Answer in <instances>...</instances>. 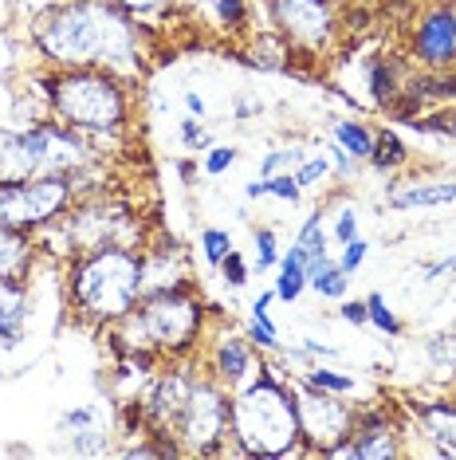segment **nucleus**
I'll return each mask as SVG.
<instances>
[{"mask_svg": "<svg viewBox=\"0 0 456 460\" xmlns=\"http://www.w3.org/2000/svg\"><path fill=\"white\" fill-rule=\"evenodd\" d=\"M32 48L44 67H107L142 83L153 64V32L114 0H51L32 16Z\"/></svg>", "mask_w": 456, "mask_h": 460, "instance_id": "f257e3e1", "label": "nucleus"}, {"mask_svg": "<svg viewBox=\"0 0 456 460\" xmlns=\"http://www.w3.org/2000/svg\"><path fill=\"white\" fill-rule=\"evenodd\" d=\"M228 456L244 460H303V429L292 370L264 354V366L252 382L228 394Z\"/></svg>", "mask_w": 456, "mask_h": 460, "instance_id": "f03ea898", "label": "nucleus"}, {"mask_svg": "<svg viewBox=\"0 0 456 460\" xmlns=\"http://www.w3.org/2000/svg\"><path fill=\"white\" fill-rule=\"evenodd\" d=\"M44 111L99 146H127L134 130V83L107 67H44L36 75Z\"/></svg>", "mask_w": 456, "mask_h": 460, "instance_id": "7ed1b4c3", "label": "nucleus"}, {"mask_svg": "<svg viewBox=\"0 0 456 460\" xmlns=\"http://www.w3.org/2000/svg\"><path fill=\"white\" fill-rule=\"evenodd\" d=\"M67 311L79 327L110 331L146 296V252L138 244H107L64 260Z\"/></svg>", "mask_w": 456, "mask_h": 460, "instance_id": "20e7f679", "label": "nucleus"}, {"mask_svg": "<svg viewBox=\"0 0 456 460\" xmlns=\"http://www.w3.org/2000/svg\"><path fill=\"white\" fill-rule=\"evenodd\" d=\"M216 315L221 311L205 299L197 279H181L173 288L146 291L127 319L114 323L102 334H114V339L130 342V347H146L153 354H162L165 362H185V358H197Z\"/></svg>", "mask_w": 456, "mask_h": 460, "instance_id": "39448f33", "label": "nucleus"}, {"mask_svg": "<svg viewBox=\"0 0 456 460\" xmlns=\"http://www.w3.org/2000/svg\"><path fill=\"white\" fill-rule=\"evenodd\" d=\"M107 244H138L146 248V225L134 213V205L127 197H118L114 190L95 193V197H79L51 228L39 233V252L51 260H71L91 248H107Z\"/></svg>", "mask_w": 456, "mask_h": 460, "instance_id": "423d86ee", "label": "nucleus"}, {"mask_svg": "<svg viewBox=\"0 0 456 460\" xmlns=\"http://www.w3.org/2000/svg\"><path fill=\"white\" fill-rule=\"evenodd\" d=\"M267 28H276L295 51V59L323 64L335 59L346 40V8L342 0H264Z\"/></svg>", "mask_w": 456, "mask_h": 460, "instance_id": "0eeeda50", "label": "nucleus"}, {"mask_svg": "<svg viewBox=\"0 0 456 460\" xmlns=\"http://www.w3.org/2000/svg\"><path fill=\"white\" fill-rule=\"evenodd\" d=\"M173 437L185 456H228V390L205 370H197Z\"/></svg>", "mask_w": 456, "mask_h": 460, "instance_id": "6e6552de", "label": "nucleus"}, {"mask_svg": "<svg viewBox=\"0 0 456 460\" xmlns=\"http://www.w3.org/2000/svg\"><path fill=\"white\" fill-rule=\"evenodd\" d=\"M75 205L71 177L39 173L28 181H0V225L20 233H44Z\"/></svg>", "mask_w": 456, "mask_h": 460, "instance_id": "1a4fd4ad", "label": "nucleus"}, {"mask_svg": "<svg viewBox=\"0 0 456 460\" xmlns=\"http://www.w3.org/2000/svg\"><path fill=\"white\" fill-rule=\"evenodd\" d=\"M409 456V421L401 402L374 397L370 405H355V429L330 460H401Z\"/></svg>", "mask_w": 456, "mask_h": 460, "instance_id": "9d476101", "label": "nucleus"}, {"mask_svg": "<svg viewBox=\"0 0 456 460\" xmlns=\"http://www.w3.org/2000/svg\"><path fill=\"white\" fill-rule=\"evenodd\" d=\"M292 385H295L299 429H303L307 456H330L342 441H350V429H355V402H346L342 394L319 390V385L299 378V374H292Z\"/></svg>", "mask_w": 456, "mask_h": 460, "instance_id": "9b49d317", "label": "nucleus"}, {"mask_svg": "<svg viewBox=\"0 0 456 460\" xmlns=\"http://www.w3.org/2000/svg\"><path fill=\"white\" fill-rule=\"evenodd\" d=\"M197 366L232 394L260 374L264 354L252 347V339L244 334V327H232V319L216 315L209 334H205V342H201V350H197Z\"/></svg>", "mask_w": 456, "mask_h": 460, "instance_id": "f8f14e48", "label": "nucleus"}, {"mask_svg": "<svg viewBox=\"0 0 456 460\" xmlns=\"http://www.w3.org/2000/svg\"><path fill=\"white\" fill-rule=\"evenodd\" d=\"M406 59L417 71L456 67V13L452 0H429L406 24Z\"/></svg>", "mask_w": 456, "mask_h": 460, "instance_id": "ddd939ff", "label": "nucleus"}, {"mask_svg": "<svg viewBox=\"0 0 456 460\" xmlns=\"http://www.w3.org/2000/svg\"><path fill=\"white\" fill-rule=\"evenodd\" d=\"M197 358H185V362H165L153 378L142 385L138 394V405H142V417H146V433H170L173 437V425L181 417V405L189 397V385L197 378Z\"/></svg>", "mask_w": 456, "mask_h": 460, "instance_id": "4468645a", "label": "nucleus"}, {"mask_svg": "<svg viewBox=\"0 0 456 460\" xmlns=\"http://www.w3.org/2000/svg\"><path fill=\"white\" fill-rule=\"evenodd\" d=\"M409 429H417L425 441V453L456 460V390L452 394H433V397H409L401 402Z\"/></svg>", "mask_w": 456, "mask_h": 460, "instance_id": "2eb2a0df", "label": "nucleus"}, {"mask_svg": "<svg viewBox=\"0 0 456 460\" xmlns=\"http://www.w3.org/2000/svg\"><path fill=\"white\" fill-rule=\"evenodd\" d=\"M456 205V173H393L386 185V208L390 213H429V208H452Z\"/></svg>", "mask_w": 456, "mask_h": 460, "instance_id": "dca6fc26", "label": "nucleus"}, {"mask_svg": "<svg viewBox=\"0 0 456 460\" xmlns=\"http://www.w3.org/2000/svg\"><path fill=\"white\" fill-rule=\"evenodd\" d=\"M39 260H44V252H39L36 233L0 225V279H32Z\"/></svg>", "mask_w": 456, "mask_h": 460, "instance_id": "f3484780", "label": "nucleus"}, {"mask_svg": "<svg viewBox=\"0 0 456 460\" xmlns=\"http://www.w3.org/2000/svg\"><path fill=\"white\" fill-rule=\"evenodd\" d=\"M28 315H32L28 279H0V347H16L24 339Z\"/></svg>", "mask_w": 456, "mask_h": 460, "instance_id": "a211bd4d", "label": "nucleus"}, {"mask_svg": "<svg viewBox=\"0 0 456 460\" xmlns=\"http://www.w3.org/2000/svg\"><path fill=\"white\" fill-rule=\"evenodd\" d=\"M28 177H39V170L24 127H0V181H28Z\"/></svg>", "mask_w": 456, "mask_h": 460, "instance_id": "6ab92c4d", "label": "nucleus"}, {"mask_svg": "<svg viewBox=\"0 0 456 460\" xmlns=\"http://www.w3.org/2000/svg\"><path fill=\"white\" fill-rule=\"evenodd\" d=\"M272 303H276V291L267 288L260 291L252 303H248V319H244V334L252 339V347L260 354H279L284 350V339H279V327L272 319Z\"/></svg>", "mask_w": 456, "mask_h": 460, "instance_id": "aec40b11", "label": "nucleus"}, {"mask_svg": "<svg viewBox=\"0 0 456 460\" xmlns=\"http://www.w3.org/2000/svg\"><path fill=\"white\" fill-rule=\"evenodd\" d=\"M307 276H311L307 256L299 252V244H287V248H284V256H279V264L272 268V291H276V303H287V307H292V303L303 299Z\"/></svg>", "mask_w": 456, "mask_h": 460, "instance_id": "412c9836", "label": "nucleus"}, {"mask_svg": "<svg viewBox=\"0 0 456 460\" xmlns=\"http://www.w3.org/2000/svg\"><path fill=\"white\" fill-rule=\"evenodd\" d=\"M366 165L374 173H381V177H393V173H401V170H409L413 165V150L393 127H378L374 130V150H370Z\"/></svg>", "mask_w": 456, "mask_h": 460, "instance_id": "4be33fe9", "label": "nucleus"}, {"mask_svg": "<svg viewBox=\"0 0 456 460\" xmlns=\"http://www.w3.org/2000/svg\"><path fill=\"white\" fill-rule=\"evenodd\" d=\"M374 130H378V127H370L366 119H355V114H338V119H330L327 138L338 142L342 150L350 154V158L366 165V162H370V150H374Z\"/></svg>", "mask_w": 456, "mask_h": 460, "instance_id": "5701e85b", "label": "nucleus"}, {"mask_svg": "<svg viewBox=\"0 0 456 460\" xmlns=\"http://www.w3.org/2000/svg\"><path fill=\"white\" fill-rule=\"evenodd\" d=\"M252 8L256 0H205V13H209L213 28L228 40H244L252 32Z\"/></svg>", "mask_w": 456, "mask_h": 460, "instance_id": "b1692460", "label": "nucleus"}, {"mask_svg": "<svg viewBox=\"0 0 456 460\" xmlns=\"http://www.w3.org/2000/svg\"><path fill=\"white\" fill-rule=\"evenodd\" d=\"M323 217H327L330 248L346 244L350 236H358V233H362V208H358L355 197H346V193H335V197H330V201L323 205Z\"/></svg>", "mask_w": 456, "mask_h": 460, "instance_id": "393cba45", "label": "nucleus"}, {"mask_svg": "<svg viewBox=\"0 0 456 460\" xmlns=\"http://www.w3.org/2000/svg\"><path fill=\"white\" fill-rule=\"evenodd\" d=\"M292 244H299V252L307 256V268L311 264H319V260H327V256H335L330 252V236H327V217H323V205H315L311 213L299 221L295 228V236H292Z\"/></svg>", "mask_w": 456, "mask_h": 460, "instance_id": "a878e982", "label": "nucleus"}, {"mask_svg": "<svg viewBox=\"0 0 456 460\" xmlns=\"http://www.w3.org/2000/svg\"><path fill=\"white\" fill-rule=\"evenodd\" d=\"M307 291H315L323 303H338V299L350 296V276L338 268L335 256H327V260H319V264H311Z\"/></svg>", "mask_w": 456, "mask_h": 460, "instance_id": "bb28decb", "label": "nucleus"}, {"mask_svg": "<svg viewBox=\"0 0 456 460\" xmlns=\"http://www.w3.org/2000/svg\"><path fill=\"white\" fill-rule=\"evenodd\" d=\"M244 197L248 201H279V205H299L303 201V190H299L295 173H276V177H252V181L244 185Z\"/></svg>", "mask_w": 456, "mask_h": 460, "instance_id": "cd10ccee", "label": "nucleus"}, {"mask_svg": "<svg viewBox=\"0 0 456 460\" xmlns=\"http://www.w3.org/2000/svg\"><path fill=\"white\" fill-rule=\"evenodd\" d=\"M295 374L303 382L319 385V390H327V394H342V397H355L358 394V378H355V374L338 370V366H330V362H311V366H303V370H295Z\"/></svg>", "mask_w": 456, "mask_h": 460, "instance_id": "c85d7f7f", "label": "nucleus"}, {"mask_svg": "<svg viewBox=\"0 0 456 460\" xmlns=\"http://www.w3.org/2000/svg\"><path fill=\"white\" fill-rule=\"evenodd\" d=\"M421 354L425 362L433 366L437 374H449L456 382V327L452 331H433L421 339Z\"/></svg>", "mask_w": 456, "mask_h": 460, "instance_id": "c756f323", "label": "nucleus"}, {"mask_svg": "<svg viewBox=\"0 0 456 460\" xmlns=\"http://www.w3.org/2000/svg\"><path fill=\"white\" fill-rule=\"evenodd\" d=\"M303 158H307V146H303V142H279V146H267V150L260 154V177L295 173Z\"/></svg>", "mask_w": 456, "mask_h": 460, "instance_id": "7c9ffc66", "label": "nucleus"}, {"mask_svg": "<svg viewBox=\"0 0 456 460\" xmlns=\"http://www.w3.org/2000/svg\"><path fill=\"white\" fill-rule=\"evenodd\" d=\"M279 256H284V244H279V233L276 225H256L252 228V271H272L279 264Z\"/></svg>", "mask_w": 456, "mask_h": 460, "instance_id": "2f4dec72", "label": "nucleus"}, {"mask_svg": "<svg viewBox=\"0 0 456 460\" xmlns=\"http://www.w3.org/2000/svg\"><path fill=\"white\" fill-rule=\"evenodd\" d=\"M236 248V240H232V233L228 228H221V225H205L201 233H197V252H201V260H205V268H221V260L228 256Z\"/></svg>", "mask_w": 456, "mask_h": 460, "instance_id": "473e14b6", "label": "nucleus"}, {"mask_svg": "<svg viewBox=\"0 0 456 460\" xmlns=\"http://www.w3.org/2000/svg\"><path fill=\"white\" fill-rule=\"evenodd\" d=\"M366 315H370L366 327H374L378 334H386V339H401V334H406V323H401V315L390 307V299L381 296V291H370L366 296Z\"/></svg>", "mask_w": 456, "mask_h": 460, "instance_id": "72a5a7b5", "label": "nucleus"}, {"mask_svg": "<svg viewBox=\"0 0 456 460\" xmlns=\"http://www.w3.org/2000/svg\"><path fill=\"white\" fill-rule=\"evenodd\" d=\"M295 181H299V190L303 193H315V190H323V185L335 181V170H330L327 150H315V154L307 150V158L299 162V170H295Z\"/></svg>", "mask_w": 456, "mask_h": 460, "instance_id": "f704fd0d", "label": "nucleus"}, {"mask_svg": "<svg viewBox=\"0 0 456 460\" xmlns=\"http://www.w3.org/2000/svg\"><path fill=\"white\" fill-rule=\"evenodd\" d=\"M216 276H221V284L228 288V291H244L248 284H252V260H248L241 248H232L224 260H221V268H216Z\"/></svg>", "mask_w": 456, "mask_h": 460, "instance_id": "c9c22d12", "label": "nucleus"}, {"mask_svg": "<svg viewBox=\"0 0 456 460\" xmlns=\"http://www.w3.org/2000/svg\"><path fill=\"white\" fill-rule=\"evenodd\" d=\"M178 142H181V150H189V154H205L216 138H213L209 122H201V119H189V114H181V119H178Z\"/></svg>", "mask_w": 456, "mask_h": 460, "instance_id": "e433bc0d", "label": "nucleus"}, {"mask_svg": "<svg viewBox=\"0 0 456 460\" xmlns=\"http://www.w3.org/2000/svg\"><path fill=\"white\" fill-rule=\"evenodd\" d=\"M236 162H241V150H236L232 142H213L209 150L201 154V173L205 177H224Z\"/></svg>", "mask_w": 456, "mask_h": 460, "instance_id": "4c0bfd02", "label": "nucleus"}, {"mask_svg": "<svg viewBox=\"0 0 456 460\" xmlns=\"http://www.w3.org/2000/svg\"><path fill=\"white\" fill-rule=\"evenodd\" d=\"M409 127H417L425 134H441V138H456V102L429 114H417V119H409Z\"/></svg>", "mask_w": 456, "mask_h": 460, "instance_id": "58836bf2", "label": "nucleus"}, {"mask_svg": "<svg viewBox=\"0 0 456 460\" xmlns=\"http://www.w3.org/2000/svg\"><path fill=\"white\" fill-rule=\"evenodd\" d=\"M335 260H338V268L346 271V276H358L362 271V264L370 260V240L366 236H350L346 244H338V252H335Z\"/></svg>", "mask_w": 456, "mask_h": 460, "instance_id": "ea45409f", "label": "nucleus"}, {"mask_svg": "<svg viewBox=\"0 0 456 460\" xmlns=\"http://www.w3.org/2000/svg\"><path fill=\"white\" fill-rule=\"evenodd\" d=\"M323 150H327V158H330V170H335V181H342V185H350V181H355L358 170H362V162H355L346 150H342L338 142H330V138H327Z\"/></svg>", "mask_w": 456, "mask_h": 460, "instance_id": "a19ab883", "label": "nucleus"}, {"mask_svg": "<svg viewBox=\"0 0 456 460\" xmlns=\"http://www.w3.org/2000/svg\"><path fill=\"white\" fill-rule=\"evenodd\" d=\"M421 284H444V279H456V252L452 256H437V260H421Z\"/></svg>", "mask_w": 456, "mask_h": 460, "instance_id": "79ce46f5", "label": "nucleus"}, {"mask_svg": "<svg viewBox=\"0 0 456 460\" xmlns=\"http://www.w3.org/2000/svg\"><path fill=\"white\" fill-rule=\"evenodd\" d=\"M114 4L127 8L130 16H138V20H146V24H150V20H158V16L170 13L178 0H114Z\"/></svg>", "mask_w": 456, "mask_h": 460, "instance_id": "37998d69", "label": "nucleus"}, {"mask_svg": "<svg viewBox=\"0 0 456 460\" xmlns=\"http://www.w3.org/2000/svg\"><path fill=\"white\" fill-rule=\"evenodd\" d=\"M260 114H264V99L252 95V91H241V95L232 99V119L236 122H252V119H260Z\"/></svg>", "mask_w": 456, "mask_h": 460, "instance_id": "c03bdc74", "label": "nucleus"}, {"mask_svg": "<svg viewBox=\"0 0 456 460\" xmlns=\"http://www.w3.org/2000/svg\"><path fill=\"white\" fill-rule=\"evenodd\" d=\"M338 319L346 323V327H366L370 315H366V299H338Z\"/></svg>", "mask_w": 456, "mask_h": 460, "instance_id": "a18cd8bd", "label": "nucleus"}, {"mask_svg": "<svg viewBox=\"0 0 456 460\" xmlns=\"http://www.w3.org/2000/svg\"><path fill=\"white\" fill-rule=\"evenodd\" d=\"M181 107L189 119H201V122H209V102H205L201 91H193V87H185L181 91Z\"/></svg>", "mask_w": 456, "mask_h": 460, "instance_id": "49530a36", "label": "nucleus"}, {"mask_svg": "<svg viewBox=\"0 0 456 460\" xmlns=\"http://www.w3.org/2000/svg\"><path fill=\"white\" fill-rule=\"evenodd\" d=\"M452 13H456V0H452Z\"/></svg>", "mask_w": 456, "mask_h": 460, "instance_id": "de8ad7c7", "label": "nucleus"}]
</instances>
